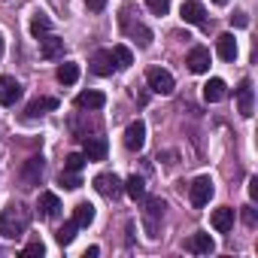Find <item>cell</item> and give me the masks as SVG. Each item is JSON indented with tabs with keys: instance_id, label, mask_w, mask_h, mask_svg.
I'll use <instances>...</instances> for the list:
<instances>
[{
	"instance_id": "obj_33",
	"label": "cell",
	"mask_w": 258,
	"mask_h": 258,
	"mask_svg": "<svg viewBox=\"0 0 258 258\" xmlns=\"http://www.w3.org/2000/svg\"><path fill=\"white\" fill-rule=\"evenodd\" d=\"M231 22H234V25H237V28H246V25H249V16H246V13H243V10H237V13H234V16H231Z\"/></svg>"
},
{
	"instance_id": "obj_4",
	"label": "cell",
	"mask_w": 258,
	"mask_h": 258,
	"mask_svg": "<svg viewBox=\"0 0 258 258\" xmlns=\"http://www.w3.org/2000/svg\"><path fill=\"white\" fill-rule=\"evenodd\" d=\"M213 179L210 176H198L191 185H188V198H191V204L195 207H207L210 204V198H213Z\"/></svg>"
},
{
	"instance_id": "obj_39",
	"label": "cell",
	"mask_w": 258,
	"mask_h": 258,
	"mask_svg": "<svg viewBox=\"0 0 258 258\" xmlns=\"http://www.w3.org/2000/svg\"><path fill=\"white\" fill-rule=\"evenodd\" d=\"M0 58H4V37H0Z\"/></svg>"
},
{
	"instance_id": "obj_24",
	"label": "cell",
	"mask_w": 258,
	"mask_h": 258,
	"mask_svg": "<svg viewBox=\"0 0 258 258\" xmlns=\"http://www.w3.org/2000/svg\"><path fill=\"white\" fill-rule=\"evenodd\" d=\"M124 191L131 195L134 201H140V198H146V182H143V176H127V182H124Z\"/></svg>"
},
{
	"instance_id": "obj_35",
	"label": "cell",
	"mask_w": 258,
	"mask_h": 258,
	"mask_svg": "<svg viewBox=\"0 0 258 258\" xmlns=\"http://www.w3.org/2000/svg\"><path fill=\"white\" fill-rule=\"evenodd\" d=\"M249 198H252V201L258 198V176H252V179H249Z\"/></svg>"
},
{
	"instance_id": "obj_37",
	"label": "cell",
	"mask_w": 258,
	"mask_h": 258,
	"mask_svg": "<svg viewBox=\"0 0 258 258\" xmlns=\"http://www.w3.org/2000/svg\"><path fill=\"white\" fill-rule=\"evenodd\" d=\"M97 255H100V249H97V246H88V249H85V258H97Z\"/></svg>"
},
{
	"instance_id": "obj_10",
	"label": "cell",
	"mask_w": 258,
	"mask_h": 258,
	"mask_svg": "<svg viewBox=\"0 0 258 258\" xmlns=\"http://www.w3.org/2000/svg\"><path fill=\"white\" fill-rule=\"evenodd\" d=\"M19 97H22V85H19L13 76H0V103H4V106H13Z\"/></svg>"
},
{
	"instance_id": "obj_25",
	"label": "cell",
	"mask_w": 258,
	"mask_h": 258,
	"mask_svg": "<svg viewBox=\"0 0 258 258\" xmlns=\"http://www.w3.org/2000/svg\"><path fill=\"white\" fill-rule=\"evenodd\" d=\"M49 28H52V22H49V16H43V13H37V16L31 19V37H37V40H43V37L49 34Z\"/></svg>"
},
{
	"instance_id": "obj_30",
	"label": "cell",
	"mask_w": 258,
	"mask_h": 258,
	"mask_svg": "<svg viewBox=\"0 0 258 258\" xmlns=\"http://www.w3.org/2000/svg\"><path fill=\"white\" fill-rule=\"evenodd\" d=\"M170 4H173V0H146V10H149L152 16H167Z\"/></svg>"
},
{
	"instance_id": "obj_38",
	"label": "cell",
	"mask_w": 258,
	"mask_h": 258,
	"mask_svg": "<svg viewBox=\"0 0 258 258\" xmlns=\"http://www.w3.org/2000/svg\"><path fill=\"white\" fill-rule=\"evenodd\" d=\"M213 4H216V7H225V4H228V0H213Z\"/></svg>"
},
{
	"instance_id": "obj_28",
	"label": "cell",
	"mask_w": 258,
	"mask_h": 258,
	"mask_svg": "<svg viewBox=\"0 0 258 258\" xmlns=\"http://www.w3.org/2000/svg\"><path fill=\"white\" fill-rule=\"evenodd\" d=\"M76 228H79V225H76L73 219H70V222H64V225L58 228V234H55V240H58L61 246H67V243H73V237H76Z\"/></svg>"
},
{
	"instance_id": "obj_6",
	"label": "cell",
	"mask_w": 258,
	"mask_h": 258,
	"mask_svg": "<svg viewBox=\"0 0 258 258\" xmlns=\"http://www.w3.org/2000/svg\"><path fill=\"white\" fill-rule=\"evenodd\" d=\"M94 188H97L103 198H112V201L124 191V185H121V179H118L115 173H100V176H94Z\"/></svg>"
},
{
	"instance_id": "obj_11",
	"label": "cell",
	"mask_w": 258,
	"mask_h": 258,
	"mask_svg": "<svg viewBox=\"0 0 258 258\" xmlns=\"http://www.w3.org/2000/svg\"><path fill=\"white\" fill-rule=\"evenodd\" d=\"M185 64H188V70H191V73H207V70H210V49L195 46V49L188 52Z\"/></svg>"
},
{
	"instance_id": "obj_19",
	"label": "cell",
	"mask_w": 258,
	"mask_h": 258,
	"mask_svg": "<svg viewBox=\"0 0 258 258\" xmlns=\"http://www.w3.org/2000/svg\"><path fill=\"white\" fill-rule=\"evenodd\" d=\"M216 49H219V58L222 61H234L237 58V40H234V34H222L216 40Z\"/></svg>"
},
{
	"instance_id": "obj_26",
	"label": "cell",
	"mask_w": 258,
	"mask_h": 258,
	"mask_svg": "<svg viewBox=\"0 0 258 258\" xmlns=\"http://www.w3.org/2000/svg\"><path fill=\"white\" fill-rule=\"evenodd\" d=\"M76 79H79V64L67 61V64L58 67V82H61V85H73Z\"/></svg>"
},
{
	"instance_id": "obj_29",
	"label": "cell",
	"mask_w": 258,
	"mask_h": 258,
	"mask_svg": "<svg viewBox=\"0 0 258 258\" xmlns=\"http://www.w3.org/2000/svg\"><path fill=\"white\" fill-rule=\"evenodd\" d=\"M85 152H70L67 158H64V170H73V173H79L82 167H85Z\"/></svg>"
},
{
	"instance_id": "obj_2",
	"label": "cell",
	"mask_w": 258,
	"mask_h": 258,
	"mask_svg": "<svg viewBox=\"0 0 258 258\" xmlns=\"http://www.w3.org/2000/svg\"><path fill=\"white\" fill-rule=\"evenodd\" d=\"M164 210H167V204H164L161 198H149V201H146L143 225H146V234H149V237H158V222L164 219Z\"/></svg>"
},
{
	"instance_id": "obj_34",
	"label": "cell",
	"mask_w": 258,
	"mask_h": 258,
	"mask_svg": "<svg viewBox=\"0 0 258 258\" xmlns=\"http://www.w3.org/2000/svg\"><path fill=\"white\" fill-rule=\"evenodd\" d=\"M85 7H88L91 13H100V10L106 7V0H85Z\"/></svg>"
},
{
	"instance_id": "obj_1",
	"label": "cell",
	"mask_w": 258,
	"mask_h": 258,
	"mask_svg": "<svg viewBox=\"0 0 258 258\" xmlns=\"http://www.w3.org/2000/svg\"><path fill=\"white\" fill-rule=\"evenodd\" d=\"M28 222H31L28 210L22 204H10L4 213H0V237H7V240L22 237L28 231Z\"/></svg>"
},
{
	"instance_id": "obj_36",
	"label": "cell",
	"mask_w": 258,
	"mask_h": 258,
	"mask_svg": "<svg viewBox=\"0 0 258 258\" xmlns=\"http://www.w3.org/2000/svg\"><path fill=\"white\" fill-rule=\"evenodd\" d=\"M243 219H246V225H255V210L252 207H243Z\"/></svg>"
},
{
	"instance_id": "obj_31",
	"label": "cell",
	"mask_w": 258,
	"mask_h": 258,
	"mask_svg": "<svg viewBox=\"0 0 258 258\" xmlns=\"http://www.w3.org/2000/svg\"><path fill=\"white\" fill-rule=\"evenodd\" d=\"M61 185H64V188H79V185H82V179H79L73 170H64V173H61Z\"/></svg>"
},
{
	"instance_id": "obj_16",
	"label": "cell",
	"mask_w": 258,
	"mask_h": 258,
	"mask_svg": "<svg viewBox=\"0 0 258 258\" xmlns=\"http://www.w3.org/2000/svg\"><path fill=\"white\" fill-rule=\"evenodd\" d=\"M40 55H43L46 61L61 58V55H64V40H61V37H43V40H40Z\"/></svg>"
},
{
	"instance_id": "obj_15",
	"label": "cell",
	"mask_w": 258,
	"mask_h": 258,
	"mask_svg": "<svg viewBox=\"0 0 258 258\" xmlns=\"http://www.w3.org/2000/svg\"><path fill=\"white\" fill-rule=\"evenodd\" d=\"M210 225H213L219 234H228V231L234 228V210H231V207H219V210H213Z\"/></svg>"
},
{
	"instance_id": "obj_27",
	"label": "cell",
	"mask_w": 258,
	"mask_h": 258,
	"mask_svg": "<svg viewBox=\"0 0 258 258\" xmlns=\"http://www.w3.org/2000/svg\"><path fill=\"white\" fill-rule=\"evenodd\" d=\"M112 58H115V67H121V70L134 64V55L127 46H112Z\"/></svg>"
},
{
	"instance_id": "obj_18",
	"label": "cell",
	"mask_w": 258,
	"mask_h": 258,
	"mask_svg": "<svg viewBox=\"0 0 258 258\" xmlns=\"http://www.w3.org/2000/svg\"><path fill=\"white\" fill-rule=\"evenodd\" d=\"M49 109H58V100H55V97H34V100L28 103L25 115H28V118H37V115H43V112H49Z\"/></svg>"
},
{
	"instance_id": "obj_3",
	"label": "cell",
	"mask_w": 258,
	"mask_h": 258,
	"mask_svg": "<svg viewBox=\"0 0 258 258\" xmlns=\"http://www.w3.org/2000/svg\"><path fill=\"white\" fill-rule=\"evenodd\" d=\"M146 82H149V88L155 91V94H173V76L164 70V67H149L146 70Z\"/></svg>"
},
{
	"instance_id": "obj_9",
	"label": "cell",
	"mask_w": 258,
	"mask_h": 258,
	"mask_svg": "<svg viewBox=\"0 0 258 258\" xmlns=\"http://www.w3.org/2000/svg\"><path fill=\"white\" fill-rule=\"evenodd\" d=\"M179 16H182V22L185 25H207V13H204V7L198 4V0H185L182 4V10H179Z\"/></svg>"
},
{
	"instance_id": "obj_23",
	"label": "cell",
	"mask_w": 258,
	"mask_h": 258,
	"mask_svg": "<svg viewBox=\"0 0 258 258\" xmlns=\"http://www.w3.org/2000/svg\"><path fill=\"white\" fill-rule=\"evenodd\" d=\"M73 222H76L79 228H88V225L94 222V207H91L88 201L76 204V207H73Z\"/></svg>"
},
{
	"instance_id": "obj_22",
	"label": "cell",
	"mask_w": 258,
	"mask_h": 258,
	"mask_svg": "<svg viewBox=\"0 0 258 258\" xmlns=\"http://www.w3.org/2000/svg\"><path fill=\"white\" fill-rule=\"evenodd\" d=\"M225 91H228V85H225L222 79H210V82L204 85V100H207V103H219V100L225 97Z\"/></svg>"
},
{
	"instance_id": "obj_20",
	"label": "cell",
	"mask_w": 258,
	"mask_h": 258,
	"mask_svg": "<svg viewBox=\"0 0 258 258\" xmlns=\"http://www.w3.org/2000/svg\"><path fill=\"white\" fill-rule=\"evenodd\" d=\"M79 109H100L103 103H106V97L100 94V91H82V94H76V100H73Z\"/></svg>"
},
{
	"instance_id": "obj_7",
	"label": "cell",
	"mask_w": 258,
	"mask_h": 258,
	"mask_svg": "<svg viewBox=\"0 0 258 258\" xmlns=\"http://www.w3.org/2000/svg\"><path fill=\"white\" fill-rule=\"evenodd\" d=\"M124 146L131 149V152H140V149L146 146V124H143L140 118L127 124V131H124Z\"/></svg>"
},
{
	"instance_id": "obj_14",
	"label": "cell",
	"mask_w": 258,
	"mask_h": 258,
	"mask_svg": "<svg viewBox=\"0 0 258 258\" xmlns=\"http://www.w3.org/2000/svg\"><path fill=\"white\" fill-rule=\"evenodd\" d=\"M185 249L195 252V255H213V252H216V243H213L210 234H191V237L185 240Z\"/></svg>"
},
{
	"instance_id": "obj_17",
	"label": "cell",
	"mask_w": 258,
	"mask_h": 258,
	"mask_svg": "<svg viewBox=\"0 0 258 258\" xmlns=\"http://www.w3.org/2000/svg\"><path fill=\"white\" fill-rule=\"evenodd\" d=\"M85 140V158L88 161H103L106 158V140L103 137H82Z\"/></svg>"
},
{
	"instance_id": "obj_8",
	"label": "cell",
	"mask_w": 258,
	"mask_h": 258,
	"mask_svg": "<svg viewBox=\"0 0 258 258\" xmlns=\"http://www.w3.org/2000/svg\"><path fill=\"white\" fill-rule=\"evenodd\" d=\"M40 176H43V158L34 155V158H28L25 167H22V182H25L28 188H34V185H40Z\"/></svg>"
},
{
	"instance_id": "obj_13",
	"label": "cell",
	"mask_w": 258,
	"mask_h": 258,
	"mask_svg": "<svg viewBox=\"0 0 258 258\" xmlns=\"http://www.w3.org/2000/svg\"><path fill=\"white\" fill-rule=\"evenodd\" d=\"M37 213H40V219H55V216L61 213V201H58V195L43 191L40 201H37Z\"/></svg>"
},
{
	"instance_id": "obj_12",
	"label": "cell",
	"mask_w": 258,
	"mask_h": 258,
	"mask_svg": "<svg viewBox=\"0 0 258 258\" xmlns=\"http://www.w3.org/2000/svg\"><path fill=\"white\" fill-rule=\"evenodd\" d=\"M91 70H94L97 76H109V73L115 70V58H112V52H109V49L94 52V55H91Z\"/></svg>"
},
{
	"instance_id": "obj_21",
	"label": "cell",
	"mask_w": 258,
	"mask_h": 258,
	"mask_svg": "<svg viewBox=\"0 0 258 258\" xmlns=\"http://www.w3.org/2000/svg\"><path fill=\"white\" fill-rule=\"evenodd\" d=\"M121 28L131 34V37H137V43H140L143 49H149V46H152V31H149L146 25H131V22H124V19H121Z\"/></svg>"
},
{
	"instance_id": "obj_5",
	"label": "cell",
	"mask_w": 258,
	"mask_h": 258,
	"mask_svg": "<svg viewBox=\"0 0 258 258\" xmlns=\"http://www.w3.org/2000/svg\"><path fill=\"white\" fill-rule=\"evenodd\" d=\"M252 106H255V91H252V79H243L237 85V112L243 118H252Z\"/></svg>"
},
{
	"instance_id": "obj_32",
	"label": "cell",
	"mask_w": 258,
	"mask_h": 258,
	"mask_svg": "<svg viewBox=\"0 0 258 258\" xmlns=\"http://www.w3.org/2000/svg\"><path fill=\"white\" fill-rule=\"evenodd\" d=\"M43 252H46V246L37 240V243H28V246L22 249V258H37V255H43Z\"/></svg>"
}]
</instances>
